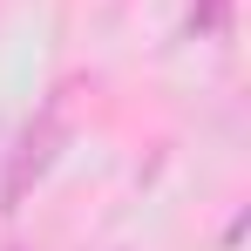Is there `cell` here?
<instances>
[{
	"label": "cell",
	"instance_id": "1",
	"mask_svg": "<svg viewBox=\"0 0 251 251\" xmlns=\"http://www.w3.org/2000/svg\"><path fill=\"white\" fill-rule=\"evenodd\" d=\"M54 143H61V123H54V109H48L41 123L21 129V150H14V170H7V190H0V210H14L21 197H27V183L41 176L48 163H54Z\"/></svg>",
	"mask_w": 251,
	"mask_h": 251
},
{
	"label": "cell",
	"instance_id": "2",
	"mask_svg": "<svg viewBox=\"0 0 251 251\" xmlns=\"http://www.w3.org/2000/svg\"><path fill=\"white\" fill-rule=\"evenodd\" d=\"M224 14H231V0H204V7H190V34H224Z\"/></svg>",
	"mask_w": 251,
	"mask_h": 251
}]
</instances>
